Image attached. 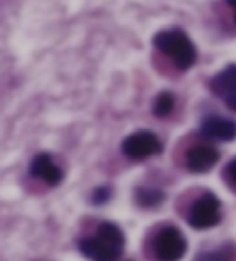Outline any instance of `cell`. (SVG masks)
I'll use <instances>...</instances> for the list:
<instances>
[{
  "mask_svg": "<svg viewBox=\"0 0 236 261\" xmlns=\"http://www.w3.org/2000/svg\"><path fill=\"white\" fill-rule=\"evenodd\" d=\"M112 197V189L110 186H99V188L95 189L93 192V197H91V200H93L94 204H104L106 203L108 200Z\"/></svg>",
  "mask_w": 236,
  "mask_h": 261,
  "instance_id": "14",
  "label": "cell"
},
{
  "mask_svg": "<svg viewBox=\"0 0 236 261\" xmlns=\"http://www.w3.org/2000/svg\"><path fill=\"white\" fill-rule=\"evenodd\" d=\"M175 107V97L170 91H161L152 104V112L158 118H164L172 114Z\"/></svg>",
  "mask_w": 236,
  "mask_h": 261,
  "instance_id": "12",
  "label": "cell"
},
{
  "mask_svg": "<svg viewBox=\"0 0 236 261\" xmlns=\"http://www.w3.org/2000/svg\"><path fill=\"white\" fill-rule=\"evenodd\" d=\"M135 202L144 210H152L164 202L166 194L163 190L152 186H138L134 193Z\"/></svg>",
  "mask_w": 236,
  "mask_h": 261,
  "instance_id": "11",
  "label": "cell"
},
{
  "mask_svg": "<svg viewBox=\"0 0 236 261\" xmlns=\"http://www.w3.org/2000/svg\"><path fill=\"white\" fill-rule=\"evenodd\" d=\"M194 261H236V246L233 243L225 242L211 249L200 250Z\"/></svg>",
  "mask_w": 236,
  "mask_h": 261,
  "instance_id": "10",
  "label": "cell"
},
{
  "mask_svg": "<svg viewBox=\"0 0 236 261\" xmlns=\"http://www.w3.org/2000/svg\"><path fill=\"white\" fill-rule=\"evenodd\" d=\"M154 43L157 49L167 56L180 71H187L196 62L195 46L180 29L163 30L156 35Z\"/></svg>",
  "mask_w": 236,
  "mask_h": 261,
  "instance_id": "5",
  "label": "cell"
},
{
  "mask_svg": "<svg viewBox=\"0 0 236 261\" xmlns=\"http://www.w3.org/2000/svg\"><path fill=\"white\" fill-rule=\"evenodd\" d=\"M164 150L160 139L151 130H137L125 138L121 143V151L126 158L134 161H144L158 156Z\"/></svg>",
  "mask_w": 236,
  "mask_h": 261,
  "instance_id": "6",
  "label": "cell"
},
{
  "mask_svg": "<svg viewBox=\"0 0 236 261\" xmlns=\"http://www.w3.org/2000/svg\"><path fill=\"white\" fill-rule=\"evenodd\" d=\"M143 247L144 254L151 261H180L187 253L188 242L176 224L164 221L148 230Z\"/></svg>",
  "mask_w": 236,
  "mask_h": 261,
  "instance_id": "3",
  "label": "cell"
},
{
  "mask_svg": "<svg viewBox=\"0 0 236 261\" xmlns=\"http://www.w3.org/2000/svg\"><path fill=\"white\" fill-rule=\"evenodd\" d=\"M221 206L217 195L205 188L187 190L176 201L179 215L195 230H208L219 225L222 220Z\"/></svg>",
  "mask_w": 236,
  "mask_h": 261,
  "instance_id": "2",
  "label": "cell"
},
{
  "mask_svg": "<svg viewBox=\"0 0 236 261\" xmlns=\"http://www.w3.org/2000/svg\"><path fill=\"white\" fill-rule=\"evenodd\" d=\"M210 88L227 107L236 111V65H229L213 76Z\"/></svg>",
  "mask_w": 236,
  "mask_h": 261,
  "instance_id": "9",
  "label": "cell"
},
{
  "mask_svg": "<svg viewBox=\"0 0 236 261\" xmlns=\"http://www.w3.org/2000/svg\"><path fill=\"white\" fill-rule=\"evenodd\" d=\"M176 163L188 172L202 175L208 173L220 160V151L213 145V141L200 136L185 140L176 148Z\"/></svg>",
  "mask_w": 236,
  "mask_h": 261,
  "instance_id": "4",
  "label": "cell"
},
{
  "mask_svg": "<svg viewBox=\"0 0 236 261\" xmlns=\"http://www.w3.org/2000/svg\"><path fill=\"white\" fill-rule=\"evenodd\" d=\"M228 5L233 8L234 11V16H235V21H236V0H227Z\"/></svg>",
  "mask_w": 236,
  "mask_h": 261,
  "instance_id": "15",
  "label": "cell"
},
{
  "mask_svg": "<svg viewBox=\"0 0 236 261\" xmlns=\"http://www.w3.org/2000/svg\"><path fill=\"white\" fill-rule=\"evenodd\" d=\"M125 261H135V260H133V259H128V260H125Z\"/></svg>",
  "mask_w": 236,
  "mask_h": 261,
  "instance_id": "16",
  "label": "cell"
},
{
  "mask_svg": "<svg viewBox=\"0 0 236 261\" xmlns=\"http://www.w3.org/2000/svg\"><path fill=\"white\" fill-rule=\"evenodd\" d=\"M200 133L212 141H233L236 139V121L225 116H209L202 121Z\"/></svg>",
  "mask_w": 236,
  "mask_h": 261,
  "instance_id": "8",
  "label": "cell"
},
{
  "mask_svg": "<svg viewBox=\"0 0 236 261\" xmlns=\"http://www.w3.org/2000/svg\"><path fill=\"white\" fill-rule=\"evenodd\" d=\"M29 175L51 188L58 186L64 179V171L49 153L37 154L29 164Z\"/></svg>",
  "mask_w": 236,
  "mask_h": 261,
  "instance_id": "7",
  "label": "cell"
},
{
  "mask_svg": "<svg viewBox=\"0 0 236 261\" xmlns=\"http://www.w3.org/2000/svg\"><path fill=\"white\" fill-rule=\"evenodd\" d=\"M222 179L230 190L236 192V156L228 161L222 169Z\"/></svg>",
  "mask_w": 236,
  "mask_h": 261,
  "instance_id": "13",
  "label": "cell"
},
{
  "mask_svg": "<svg viewBox=\"0 0 236 261\" xmlns=\"http://www.w3.org/2000/svg\"><path fill=\"white\" fill-rule=\"evenodd\" d=\"M77 249L89 261H119L126 237L114 222L100 220L86 225L77 238Z\"/></svg>",
  "mask_w": 236,
  "mask_h": 261,
  "instance_id": "1",
  "label": "cell"
}]
</instances>
